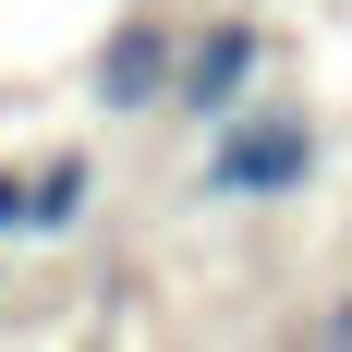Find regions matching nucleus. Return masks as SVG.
<instances>
[{"label":"nucleus","mask_w":352,"mask_h":352,"mask_svg":"<svg viewBox=\"0 0 352 352\" xmlns=\"http://www.w3.org/2000/svg\"><path fill=\"white\" fill-rule=\"evenodd\" d=\"M170 73H182V12L134 0V12L98 36L85 85H98V109H109V122H146V109H170Z\"/></svg>","instance_id":"obj_3"},{"label":"nucleus","mask_w":352,"mask_h":352,"mask_svg":"<svg viewBox=\"0 0 352 352\" xmlns=\"http://www.w3.org/2000/svg\"><path fill=\"white\" fill-rule=\"evenodd\" d=\"M85 219H98V158H85V146L36 158L25 170V243H73Z\"/></svg>","instance_id":"obj_4"},{"label":"nucleus","mask_w":352,"mask_h":352,"mask_svg":"<svg viewBox=\"0 0 352 352\" xmlns=\"http://www.w3.org/2000/svg\"><path fill=\"white\" fill-rule=\"evenodd\" d=\"M267 61H280L267 12H195V25H182V73H170V109H182V122H219V109H243L255 85H267Z\"/></svg>","instance_id":"obj_2"},{"label":"nucleus","mask_w":352,"mask_h":352,"mask_svg":"<svg viewBox=\"0 0 352 352\" xmlns=\"http://www.w3.org/2000/svg\"><path fill=\"white\" fill-rule=\"evenodd\" d=\"M0 255H12V243H0ZM0 280H12V267H0Z\"/></svg>","instance_id":"obj_5"},{"label":"nucleus","mask_w":352,"mask_h":352,"mask_svg":"<svg viewBox=\"0 0 352 352\" xmlns=\"http://www.w3.org/2000/svg\"><path fill=\"white\" fill-rule=\"evenodd\" d=\"M316 170H328L316 109L304 98H243L195 146V207H292V195H316Z\"/></svg>","instance_id":"obj_1"}]
</instances>
